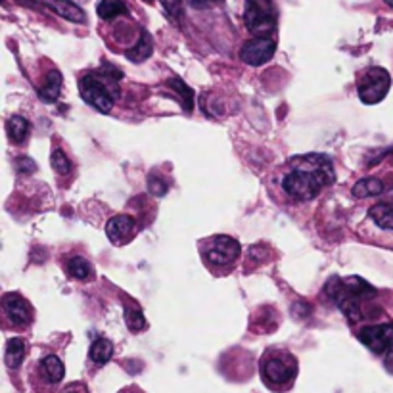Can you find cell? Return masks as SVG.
<instances>
[{
    "mask_svg": "<svg viewBox=\"0 0 393 393\" xmlns=\"http://www.w3.org/2000/svg\"><path fill=\"white\" fill-rule=\"evenodd\" d=\"M148 190L152 192L154 196H163L167 192V183L163 178L152 177L150 178V183H148Z\"/></svg>",
    "mask_w": 393,
    "mask_h": 393,
    "instance_id": "484cf974",
    "label": "cell"
},
{
    "mask_svg": "<svg viewBox=\"0 0 393 393\" xmlns=\"http://www.w3.org/2000/svg\"><path fill=\"white\" fill-rule=\"evenodd\" d=\"M384 364H386V369L393 374V347L386 353V361H384Z\"/></svg>",
    "mask_w": 393,
    "mask_h": 393,
    "instance_id": "f546056e",
    "label": "cell"
},
{
    "mask_svg": "<svg viewBox=\"0 0 393 393\" xmlns=\"http://www.w3.org/2000/svg\"><path fill=\"white\" fill-rule=\"evenodd\" d=\"M297 376V361L286 351L270 349L261 361V378L272 392H284Z\"/></svg>",
    "mask_w": 393,
    "mask_h": 393,
    "instance_id": "3957f363",
    "label": "cell"
},
{
    "mask_svg": "<svg viewBox=\"0 0 393 393\" xmlns=\"http://www.w3.org/2000/svg\"><path fill=\"white\" fill-rule=\"evenodd\" d=\"M185 2L192 8H208V6H211V4L221 2V0H185Z\"/></svg>",
    "mask_w": 393,
    "mask_h": 393,
    "instance_id": "f1b7e54d",
    "label": "cell"
},
{
    "mask_svg": "<svg viewBox=\"0 0 393 393\" xmlns=\"http://www.w3.org/2000/svg\"><path fill=\"white\" fill-rule=\"evenodd\" d=\"M119 393H142V392L138 389V387L131 386V387H127V389H123V392H119Z\"/></svg>",
    "mask_w": 393,
    "mask_h": 393,
    "instance_id": "4dcf8cb0",
    "label": "cell"
},
{
    "mask_svg": "<svg viewBox=\"0 0 393 393\" xmlns=\"http://www.w3.org/2000/svg\"><path fill=\"white\" fill-rule=\"evenodd\" d=\"M389 86H392V77L386 69L370 68L359 83V98L364 104H378L386 98Z\"/></svg>",
    "mask_w": 393,
    "mask_h": 393,
    "instance_id": "8992f818",
    "label": "cell"
},
{
    "mask_svg": "<svg viewBox=\"0 0 393 393\" xmlns=\"http://www.w3.org/2000/svg\"><path fill=\"white\" fill-rule=\"evenodd\" d=\"M52 167H54V171L58 173V175H68V173L71 171V161L68 160L66 152L60 150V148L52 152Z\"/></svg>",
    "mask_w": 393,
    "mask_h": 393,
    "instance_id": "d4e9b609",
    "label": "cell"
},
{
    "mask_svg": "<svg viewBox=\"0 0 393 393\" xmlns=\"http://www.w3.org/2000/svg\"><path fill=\"white\" fill-rule=\"evenodd\" d=\"M16 169H18L19 173L35 171V161L29 160V158H19V160L16 161Z\"/></svg>",
    "mask_w": 393,
    "mask_h": 393,
    "instance_id": "4316f807",
    "label": "cell"
},
{
    "mask_svg": "<svg viewBox=\"0 0 393 393\" xmlns=\"http://www.w3.org/2000/svg\"><path fill=\"white\" fill-rule=\"evenodd\" d=\"M125 322L129 326L131 332H142L146 330V319L138 307H125Z\"/></svg>",
    "mask_w": 393,
    "mask_h": 393,
    "instance_id": "603a6c76",
    "label": "cell"
},
{
    "mask_svg": "<svg viewBox=\"0 0 393 393\" xmlns=\"http://www.w3.org/2000/svg\"><path fill=\"white\" fill-rule=\"evenodd\" d=\"M81 96L86 104L94 106L102 113H108L113 108L117 98V85L108 73H88L79 81Z\"/></svg>",
    "mask_w": 393,
    "mask_h": 393,
    "instance_id": "277c9868",
    "label": "cell"
},
{
    "mask_svg": "<svg viewBox=\"0 0 393 393\" xmlns=\"http://www.w3.org/2000/svg\"><path fill=\"white\" fill-rule=\"evenodd\" d=\"M167 85L171 86L173 91L177 94H180V98H183V106L186 108V111L192 110V102H194V93H192V88H188V85H186L185 81L180 79H169V83Z\"/></svg>",
    "mask_w": 393,
    "mask_h": 393,
    "instance_id": "cb8c5ba5",
    "label": "cell"
},
{
    "mask_svg": "<svg viewBox=\"0 0 393 393\" xmlns=\"http://www.w3.org/2000/svg\"><path fill=\"white\" fill-rule=\"evenodd\" d=\"M68 272L77 280H86V278H91L93 275V267L91 263L86 261L85 257H81V255H75L68 261Z\"/></svg>",
    "mask_w": 393,
    "mask_h": 393,
    "instance_id": "44dd1931",
    "label": "cell"
},
{
    "mask_svg": "<svg viewBox=\"0 0 393 393\" xmlns=\"http://www.w3.org/2000/svg\"><path fill=\"white\" fill-rule=\"evenodd\" d=\"M111 355H113V344H111L110 340L98 338L93 345H91V353H88V357H91V361H93L94 364H98V367H102V364H106V362L110 361Z\"/></svg>",
    "mask_w": 393,
    "mask_h": 393,
    "instance_id": "2e32d148",
    "label": "cell"
},
{
    "mask_svg": "<svg viewBox=\"0 0 393 393\" xmlns=\"http://www.w3.org/2000/svg\"><path fill=\"white\" fill-rule=\"evenodd\" d=\"M62 393H88V387L85 384H81V382H73V384L63 387Z\"/></svg>",
    "mask_w": 393,
    "mask_h": 393,
    "instance_id": "83f0119b",
    "label": "cell"
},
{
    "mask_svg": "<svg viewBox=\"0 0 393 393\" xmlns=\"http://www.w3.org/2000/svg\"><path fill=\"white\" fill-rule=\"evenodd\" d=\"M25 357V342L21 338L8 340L6 353H4V361L10 369H18Z\"/></svg>",
    "mask_w": 393,
    "mask_h": 393,
    "instance_id": "ac0fdd59",
    "label": "cell"
},
{
    "mask_svg": "<svg viewBox=\"0 0 393 393\" xmlns=\"http://www.w3.org/2000/svg\"><path fill=\"white\" fill-rule=\"evenodd\" d=\"M29 129H31V125H29V121L21 116H14L6 121L8 138H10V142H14V144H21V142L27 138V135H29Z\"/></svg>",
    "mask_w": 393,
    "mask_h": 393,
    "instance_id": "5bb4252c",
    "label": "cell"
},
{
    "mask_svg": "<svg viewBox=\"0 0 393 393\" xmlns=\"http://www.w3.org/2000/svg\"><path fill=\"white\" fill-rule=\"evenodd\" d=\"M96 12L102 19H113L116 16L127 14V4L123 0H100Z\"/></svg>",
    "mask_w": 393,
    "mask_h": 393,
    "instance_id": "ffe728a7",
    "label": "cell"
},
{
    "mask_svg": "<svg viewBox=\"0 0 393 393\" xmlns=\"http://www.w3.org/2000/svg\"><path fill=\"white\" fill-rule=\"evenodd\" d=\"M136 233V223L131 215L111 217L106 225V234L113 246H123L129 240H133Z\"/></svg>",
    "mask_w": 393,
    "mask_h": 393,
    "instance_id": "30bf717a",
    "label": "cell"
},
{
    "mask_svg": "<svg viewBox=\"0 0 393 393\" xmlns=\"http://www.w3.org/2000/svg\"><path fill=\"white\" fill-rule=\"evenodd\" d=\"M244 19L250 33L257 37H267L277 27V10L270 0H247Z\"/></svg>",
    "mask_w": 393,
    "mask_h": 393,
    "instance_id": "5b68a950",
    "label": "cell"
},
{
    "mask_svg": "<svg viewBox=\"0 0 393 393\" xmlns=\"http://www.w3.org/2000/svg\"><path fill=\"white\" fill-rule=\"evenodd\" d=\"M62 83L63 77L60 71L52 69L49 75H46V81H44L43 88L39 91L41 93V98L46 100V102H56L60 93H62Z\"/></svg>",
    "mask_w": 393,
    "mask_h": 393,
    "instance_id": "9a60e30c",
    "label": "cell"
},
{
    "mask_svg": "<svg viewBox=\"0 0 393 393\" xmlns=\"http://www.w3.org/2000/svg\"><path fill=\"white\" fill-rule=\"evenodd\" d=\"M384 2H386V4H389V6L393 8V0H384Z\"/></svg>",
    "mask_w": 393,
    "mask_h": 393,
    "instance_id": "1f68e13d",
    "label": "cell"
},
{
    "mask_svg": "<svg viewBox=\"0 0 393 393\" xmlns=\"http://www.w3.org/2000/svg\"><path fill=\"white\" fill-rule=\"evenodd\" d=\"M152 39H150V35H148L146 31L142 33V39L138 41V44H136L135 49L127 50V58H131L133 62H142V60H146L148 56L152 54Z\"/></svg>",
    "mask_w": 393,
    "mask_h": 393,
    "instance_id": "7402d4cb",
    "label": "cell"
},
{
    "mask_svg": "<svg viewBox=\"0 0 393 393\" xmlns=\"http://www.w3.org/2000/svg\"><path fill=\"white\" fill-rule=\"evenodd\" d=\"M370 217L378 227L386 228V230H393V208L387 203H378L370 209Z\"/></svg>",
    "mask_w": 393,
    "mask_h": 393,
    "instance_id": "d6986e66",
    "label": "cell"
},
{
    "mask_svg": "<svg viewBox=\"0 0 393 393\" xmlns=\"http://www.w3.org/2000/svg\"><path fill=\"white\" fill-rule=\"evenodd\" d=\"M326 294L336 301V305L347 315V319L361 320V303L359 301L372 297L376 294V290L359 277H334L326 284Z\"/></svg>",
    "mask_w": 393,
    "mask_h": 393,
    "instance_id": "7a4b0ae2",
    "label": "cell"
},
{
    "mask_svg": "<svg viewBox=\"0 0 393 393\" xmlns=\"http://www.w3.org/2000/svg\"><path fill=\"white\" fill-rule=\"evenodd\" d=\"M334 167L326 155L309 154L292 160V173L282 180V188L295 200H313L322 186L334 183Z\"/></svg>",
    "mask_w": 393,
    "mask_h": 393,
    "instance_id": "6da1fadb",
    "label": "cell"
},
{
    "mask_svg": "<svg viewBox=\"0 0 393 393\" xmlns=\"http://www.w3.org/2000/svg\"><path fill=\"white\" fill-rule=\"evenodd\" d=\"M39 376L50 386L60 384L66 376V367H63L62 359L56 355L44 357L43 361L39 362Z\"/></svg>",
    "mask_w": 393,
    "mask_h": 393,
    "instance_id": "7c38bea8",
    "label": "cell"
},
{
    "mask_svg": "<svg viewBox=\"0 0 393 393\" xmlns=\"http://www.w3.org/2000/svg\"><path fill=\"white\" fill-rule=\"evenodd\" d=\"M359 340L372 353H387L393 347V322L387 325H372L359 332Z\"/></svg>",
    "mask_w": 393,
    "mask_h": 393,
    "instance_id": "52a82bcc",
    "label": "cell"
},
{
    "mask_svg": "<svg viewBox=\"0 0 393 393\" xmlns=\"http://www.w3.org/2000/svg\"><path fill=\"white\" fill-rule=\"evenodd\" d=\"M43 2L50 8V10H54L58 16H62V18L69 19V21H73V24H85L86 21L85 12H83L77 4L69 2V0H43Z\"/></svg>",
    "mask_w": 393,
    "mask_h": 393,
    "instance_id": "4fadbf2b",
    "label": "cell"
},
{
    "mask_svg": "<svg viewBox=\"0 0 393 393\" xmlns=\"http://www.w3.org/2000/svg\"><path fill=\"white\" fill-rule=\"evenodd\" d=\"M384 192V183L380 178L369 177V178H361L355 186H353V196L357 198H370V196H378Z\"/></svg>",
    "mask_w": 393,
    "mask_h": 393,
    "instance_id": "e0dca14e",
    "label": "cell"
},
{
    "mask_svg": "<svg viewBox=\"0 0 393 393\" xmlns=\"http://www.w3.org/2000/svg\"><path fill=\"white\" fill-rule=\"evenodd\" d=\"M240 255V244L230 236H215L208 244L205 250V257L209 263L217 265V267H225V265L233 263L234 259Z\"/></svg>",
    "mask_w": 393,
    "mask_h": 393,
    "instance_id": "ba28073f",
    "label": "cell"
},
{
    "mask_svg": "<svg viewBox=\"0 0 393 393\" xmlns=\"http://www.w3.org/2000/svg\"><path fill=\"white\" fill-rule=\"evenodd\" d=\"M277 52V43L269 37H257L247 41L242 50H240V58L250 66H261L267 63Z\"/></svg>",
    "mask_w": 393,
    "mask_h": 393,
    "instance_id": "9c48e42d",
    "label": "cell"
},
{
    "mask_svg": "<svg viewBox=\"0 0 393 393\" xmlns=\"http://www.w3.org/2000/svg\"><path fill=\"white\" fill-rule=\"evenodd\" d=\"M2 303H4V309H6L8 317L14 320V325L25 326L33 320V311L31 307H29V303H27L19 294H6L4 295V300H2Z\"/></svg>",
    "mask_w": 393,
    "mask_h": 393,
    "instance_id": "8fae6325",
    "label": "cell"
}]
</instances>
